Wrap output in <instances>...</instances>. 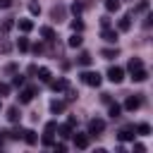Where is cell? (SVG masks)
Here are the masks:
<instances>
[{
    "mask_svg": "<svg viewBox=\"0 0 153 153\" xmlns=\"http://www.w3.org/2000/svg\"><path fill=\"white\" fill-rule=\"evenodd\" d=\"M81 81H84L86 86H98V84H100V74H98V72H84V74H81Z\"/></svg>",
    "mask_w": 153,
    "mask_h": 153,
    "instance_id": "cell-1",
    "label": "cell"
},
{
    "mask_svg": "<svg viewBox=\"0 0 153 153\" xmlns=\"http://www.w3.org/2000/svg\"><path fill=\"white\" fill-rule=\"evenodd\" d=\"M108 79H110L112 84H120V81L124 79V69H122V67H110V69H108Z\"/></svg>",
    "mask_w": 153,
    "mask_h": 153,
    "instance_id": "cell-2",
    "label": "cell"
},
{
    "mask_svg": "<svg viewBox=\"0 0 153 153\" xmlns=\"http://www.w3.org/2000/svg\"><path fill=\"white\" fill-rule=\"evenodd\" d=\"M103 129H105V122H103V120L93 117V120L88 122V134H93V136H96V134H100Z\"/></svg>",
    "mask_w": 153,
    "mask_h": 153,
    "instance_id": "cell-3",
    "label": "cell"
},
{
    "mask_svg": "<svg viewBox=\"0 0 153 153\" xmlns=\"http://www.w3.org/2000/svg\"><path fill=\"white\" fill-rule=\"evenodd\" d=\"M146 79H148V72H146L143 67H139V69H131V81L141 84V81H146Z\"/></svg>",
    "mask_w": 153,
    "mask_h": 153,
    "instance_id": "cell-4",
    "label": "cell"
},
{
    "mask_svg": "<svg viewBox=\"0 0 153 153\" xmlns=\"http://www.w3.org/2000/svg\"><path fill=\"white\" fill-rule=\"evenodd\" d=\"M139 105H141V98H139V96H129V98L124 100V110H129V112H134Z\"/></svg>",
    "mask_w": 153,
    "mask_h": 153,
    "instance_id": "cell-5",
    "label": "cell"
},
{
    "mask_svg": "<svg viewBox=\"0 0 153 153\" xmlns=\"http://www.w3.org/2000/svg\"><path fill=\"white\" fill-rule=\"evenodd\" d=\"M117 136H120V141H131L136 134H134V127H122V129L117 131Z\"/></svg>",
    "mask_w": 153,
    "mask_h": 153,
    "instance_id": "cell-6",
    "label": "cell"
},
{
    "mask_svg": "<svg viewBox=\"0 0 153 153\" xmlns=\"http://www.w3.org/2000/svg\"><path fill=\"white\" fill-rule=\"evenodd\" d=\"M33 96H36V88H31V86H29V88H24V91L19 93V103H31V100H33Z\"/></svg>",
    "mask_w": 153,
    "mask_h": 153,
    "instance_id": "cell-7",
    "label": "cell"
},
{
    "mask_svg": "<svg viewBox=\"0 0 153 153\" xmlns=\"http://www.w3.org/2000/svg\"><path fill=\"white\" fill-rule=\"evenodd\" d=\"M72 139H74V146H76V148H86V146H88V136H86V134H74V131H72Z\"/></svg>",
    "mask_w": 153,
    "mask_h": 153,
    "instance_id": "cell-8",
    "label": "cell"
},
{
    "mask_svg": "<svg viewBox=\"0 0 153 153\" xmlns=\"http://www.w3.org/2000/svg\"><path fill=\"white\" fill-rule=\"evenodd\" d=\"M22 139H24L29 146H33V143L38 141V136H36V131H33V129H24V131H22Z\"/></svg>",
    "mask_w": 153,
    "mask_h": 153,
    "instance_id": "cell-9",
    "label": "cell"
},
{
    "mask_svg": "<svg viewBox=\"0 0 153 153\" xmlns=\"http://www.w3.org/2000/svg\"><path fill=\"white\" fill-rule=\"evenodd\" d=\"M103 41H108V43H117V31L115 29H103Z\"/></svg>",
    "mask_w": 153,
    "mask_h": 153,
    "instance_id": "cell-10",
    "label": "cell"
},
{
    "mask_svg": "<svg viewBox=\"0 0 153 153\" xmlns=\"http://www.w3.org/2000/svg\"><path fill=\"white\" fill-rule=\"evenodd\" d=\"M19 117H22V112H19V108H17V105L7 108V120H10V122H19Z\"/></svg>",
    "mask_w": 153,
    "mask_h": 153,
    "instance_id": "cell-11",
    "label": "cell"
},
{
    "mask_svg": "<svg viewBox=\"0 0 153 153\" xmlns=\"http://www.w3.org/2000/svg\"><path fill=\"white\" fill-rule=\"evenodd\" d=\"M17 26H19V31L29 33V31L33 29V22H31V19H19V22H17Z\"/></svg>",
    "mask_w": 153,
    "mask_h": 153,
    "instance_id": "cell-12",
    "label": "cell"
},
{
    "mask_svg": "<svg viewBox=\"0 0 153 153\" xmlns=\"http://www.w3.org/2000/svg\"><path fill=\"white\" fill-rule=\"evenodd\" d=\"M117 29H120V31H129V29H131V17H129V14L122 17V19L117 22Z\"/></svg>",
    "mask_w": 153,
    "mask_h": 153,
    "instance_id": "cell-13",
    "label": "cell"
},
{
    "mask_svg": "<svg viewBox=\"0 0 153 153\" xmlns=\"http://www.w3.org/2000/svg\"><path fill=\"white\" fill-rule=\"evenodd\" d=\"M50 17H53L55 22H62V17H65V7H62V5H57V7H53V12H50Z\"/></svg>",
    "mask_w": 153,
    "mask_h": 153,
    "instance_id": "cell-14",
    "label": "cell"
},
{
    "mask_svg": "<svg viewBox=\"0 0 153 153\" xmlns=\"http://www.w3.org/2000/svg\"><path fill=\"white\" fill-rule=\"evenodd\" d=\"M36 74H38V79H41V81H50V76H53L48 67H38V69H36Z\"/></svg>",
    "mask_w": 153,
    "mask_h": 153,
    "instance_id": "cell-15",
    "label": "cell"
},
{
    "mask_svg": "<svg viewBox=\"0 0 153 153\" xmlns=\"http://www.w3.org/2000/svg\"><path fill=\"white\" fill-rule=\"evenodd\" d=\"M67 86H69V84H67L65 79H55V81H50V88H53V91H65Z\"/></svg>",
    "mask_w": 153,
    "mask_h": 153,
    "instance_id": "cell-16",
    "label": "cell"
},
{
    "mask_svg": "<svg viewBox=\"0 0 153 153\" xmlns=\"http://www.w3.org/2000/svg\"><path fill=\"white\" fill-rule=\"evenodd\" d=\"M65 108H67V105H65V100H53V103H50V112H55V115H57V112H62Z\"/></svg>",
    "mask_w": 153,
    "mask_h": 153,
    "instance_id": "cell-17",
    "label": "cell"
},
{
    "mask_svg": "<svg viewBox=\"0 0 153 153\" xmlns=\"http://www.w3.org/2000/svg\"><path fill=\"white\" fill-rule=\"evenodd\" d=\"M57 131H60V136H62V139H67V136H72V124H69V122H67V124H60V127H57Z\"/></svg>",
    "mask_w": 153,
    "mask_h": 153,
    "instance_id": "cell-18",
    "label": "cell"
},
{
    "mask_svg": "<svg viewBox=\"0 0 153 153\" xmlns=\"http://www.w3.org/2000/svg\"><path fill=\"white\" fill-rule=\"evenodd\" d=\"M67 45H69V48H79V45H81V36H79V33H72L69 41H67Z\"/></svg>",
    "mask_w": 153,
    "mask_h": 153,
    "instance_id": "cell-19",
    "label": "cell"
},
{
    "mask_svg": "<svg viewBox=\"0 0 153 153\" xmlns=\"http://www.w3.org/2000/svg\"><path fill=\"white\" fill-rule=\"evenodd\" d=\"M100 55H103L105 60H112V57H117V48H103Z\"/></svg>",
    "mask_w": 153,
    "mask_h": 153,
    "instance_id": "cell-20",
    "label": "cell"
},
{
    "mask_svg": "<svg viewBox=\"0 0 153 153\" xmlns=\"http://www.w3.org/2000/svg\"><path fill=\"white\" fill-rule=\"evenodd\" d=\"M41 36H43L45 41H53V38H55V33H53L50 26H43V29H41Z\"/></svg>",
    "mask_w": 153,
    "mask_h": 153,
    "instance_id": "cell-21",
    "label": "cell"
},
{
    "mask_svg": "<svg viewBox=\"0 0 153 153\" xmlns=\"http://www.w3.org/2000/svg\"><path fill=\"white\" fill-rule=\"evenodd\" d=\"M136 131H139L141 136H148V134H151V124H146V122H141V124L136 127Z\"/></svg>",
    "mask_w": 153,
    "mask_h": 153,
    "instance_id": "cell-22",
    "label": "cell"
},
{
    "mask_svg": "<svg viewBox=\"0 0 153 153\" xmlns=\"http://www.w3.org/2000/svg\"><path fill=\"white\" fill-rule=\"evenodd\" d=\"M105 10H108V12H117V10H120V2H117V0H105Z\"/></svg>",
    "mask_w": 153,
    "mask_h": 153,
    "instance_id": "cell-23",
    "label": "cell"
},
{
    "mask_svg": "<svg viewBox=\"0 0 153 153\" xmlns=\"http://www.w3.org/2000/svg\"><path fill=\"white\" fill-rule=\"evenodd\" d=\"M91 60H93V57H91V53H81V55H79V65H84V67H86V65H91Z\"/></svg>",
    "mask_w": 153,
    "mask_h": 153,
    "instance_id": "cell-24",
    "label": "cell"
},
{
    "mask_svg": "<svg viewBox=\"0 0 153 153\" xmlns=\"http://www.w3.org/2000/svg\"><path fill=\"white\" fill-rule=\"evenodd\" d=\"M139 67H143L141 57H131V60H129V72H131V69H139Z\"/></svg>",
    "mask_w": 153,
    "mask_h": 153,
    "instance_id": "cell-25",
    "label": "cell"
},
{
    "mask_svg": "<svg viewBox=\"0 0 153 153\" xmlns=\"http://www.w3.org/2000/svg\"><path fill=\"white\" fill-rule=\"evenodd\" d=\"M120 112H122V108H120L117 103H112V105H110V117H112V120H117V117H120Z\"/></svg>",
    "mask_w": 153,
    "mask_h": 153,
    "instance_id": "cell-26",
    "label": "cell"
},
{
    "mask_svg": "<svg viewBox=\"0 0 153 153\" xmlns=\"http://www.w3.org/2000/svg\"><path fill=\"white\" fill-rule=\"evenodd\" d=\"M29 12H31V14H41V5H38L36 0H31V2H29Z\"/></svg>",
    "mask_w": 153,
    "mask_h": 153,
    "instance_id": "cell-27",
    "label": "cell"
},
{
    "mask_svg": "<svg viewBox=\"0 0 153 153\" xmlns=\"http://www.w3.org/2000/svg\"><path fill=\"white\" fill-rule=\"evenodd\" d=\"M55 129H57V122H48V124H45V136H53Z\"/></svg>",
    "mask_w": 153,
    "mask_h": 153,
    "instance_id": "cell-28",
    "label": "cell"
},
{
    "mask_svg": "<svg viewBox=\"0 0 153 153\" xmlns=\"http://www.w3.org/2000/svg\"><path fill=\"white\" fill-rule=\"evenodd\" d=\"M12 50V45H10V41H5V38H0V53L5 55V53H10Z\"/></svg>",
    "mask_w": 153,
    "mask_h": 153,
    "instance_id": "cell-29",
    "label": "cell"
},
{
    "mask_svg": "<svg viewBox=\"0 0 153 153\" xmlns=\"http://www.w3.org/2000/svg\"><path fill=\"white\" fill-rule=\"evenodd\" d=\"M12 26H14V22H12V19H5V22L0 24V29H2V33H7V31H10Z\"/></svg>",
    "mask_w": 153,
    "mask_h": 153,
    "instance_id": "cell-30",
    "label": "cell"
},
{
    "mask_svg": "<svg viewBox=\"0 0 153 153\" xmlns=\"http://www.w3.org/2000/svg\"><path fill=\"white\" fill-rule=\"evenodd\" d=\"M72 29H74V31H81V29H84V22H81L79 17H76V19H72Z\"/></svg>",
    "mask_w": 153,
    "mask_h": 153,
    "instance_id": "cell-31",
    "label": "cell"
},
{
    "mask_svg": "<svg viewBox=\"0 0 153 153\" xmlns=\"http://www.w3.org/2000/svg\"><path fill=\"white\" fill-rule=\"evenodd\" d=\"M24 81H26V79H24L22 74H17V76L12 79V86H24Z\"/></svg>",
    "mask_w": 153,
    "mask_h": 153,
    "instance_id": "cell-32",
    "label": "cell"
},
{
    "mask_svg": "<svg viewBox=\"0 0 153 153\" xmlns=\"http://www.w3.org/2000/svg\"><path fill=\"white\" fill-rule=\"evenodd\" d=\"M65 91H67V100H76V96H79V93H76L74 88H69V86H67Z\"/></svg>",
    "mask_w": 153,
    "mask_h": 153,
    "instance_id": "cell-33",
    "label": "cell"
},
{
    "mask_svg": "<svg viewBox=\"0 0 153 153\" xmlns=\"http://www.w3.org/2000/svg\"><path fill=\"white\" fill-rule=\"evenodd\" d=\"M146 10H148V0H143V2H139L134 12H146Z\"/></svg>",
    "mask_w": 153,
    "mask_h": 153,
    "instance_id": "cell-34",
    "label": "cell"
},
{
    "mask_svg": "<svg viewBox=\"0 0 153 153\" xmlns=\"http://www.w3.org/2000/svg\"><path fill=\"white\" fill-rule=\"evenodd\" d=\"M19 50H29V38H19Z\"/></svg>",
    "mask_w": 153,
    "mask_h": 153,
    "instance_id": "cell-35",
    "label": "cell"
},
{
    "mask_svg": "<svg viewBox=\"0 0 153 153\" xmlns=\"http://www.w3.org/2000/svg\"><path fill=\"white\" fill-rule=\"evenodd\" d=\"M7 93H10V86H7V84H0V98L7 96Z\"/></svg>",
    "mask_w": 153,
    "mask_h": 153,
    "instance_id": "cell-36",
    "label": "cell"
},
{
    "mask_svg": "<svg viewBox=\"0 0 153 153\" xmlns=\"http://www.w3.org/2000/svg\"><path fill=\"white\" fill-rule=\"evenodd\" d=\"M72 12L79 14V12H81V2H72Z\"/></svg>",
    "mask_w": 153,
    "mask_h": 153,
    "instance_id": "cell-37",
    "label": "cell"
},
{
    "mask_svg": "<svg viewBox=\"0 0 153 153\" xmlns=\"http://www.w3.org/2000/svg\"><path fill=\"white\" fill-rule=\"evenodd\" d=\"M7 7H12V0H0V10H7Z\"/></svg>",
    "mask_w": 153,
    "mask_h": 153,
    "instance_id": "cell-38",
    "label": "cell"
},
{
    "mask_svg": "<svg viewBox=\"0 0 153 153\" xmlns=\"http://www.w3.org/2000/svg\"><path fill=\"white\" fill-rule=\"evenodd\" d=\"M134 151H136V153H143L146 146H143V143H134Z\"/></svg>",
    "mask_w": 153,
    "mask_h": 153,
    "instance_id": "cell-39",
    "label": "cell"
},
{
    "mask_svg": "<svg viewBox=\"0 0 153 153\" xmlns=\"http://www.w3.org/2000/svg\"><path fill=\"white\" fill-rule=\"evenodd\" d=\"M2 141H5V139H2V136H0V146H2Z\"/></svg>",
    "mask_w": 153,
    "mask_h": 153,
    "instance_id": "cell-40",
    "label": "cell"
}]
</instances>
